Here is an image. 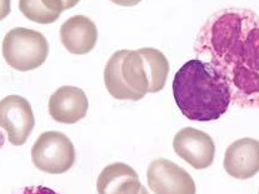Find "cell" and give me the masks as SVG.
Masks as SVG:
<instances>
[{
	"mask_svg": "<svg viewBox=\"0 0 259 194\" xmlns=\"http://www.w3.org/2000/svg\"><path fill=\"white\" fill-rule=\"evenodd\" d=\"M194 52L226 79L234 104L259 108V17L253 10L214 13L200 28Z\"/></svg>",
	"mask_w": 259,
	"mask_h": 194,
	"instance_id": "obj_1",
	"label": "cell"
},
{
	"mask_svg": "<svg viewBox=\"0 0 259 194\" xmlns=\"http://www.w3.org/2000/svg\"><path fill=\"white\" fill-rule=\"evenodd\" d=\"M169 74V62L160 50L142 48L118 50L104 69L105 88L119 100H141L148 93L163 89Z\"/></svg>",
	"mask_w": 259,
	"mask_h": 194,
	"instance_id": "obj_2",
	"label": "cell"
},
{
	"mask_svg": "<svg viewBox=\"0 0 259 194\" xmlns=\"http://www.w3.org/2000/svg\"><path fill=\"white\" fill-rule=\"evenodd\" d=\"M173 95L182 114L195 122L217 121L232 102L226 79L209 63L197 58L177 71Z\"/></svg>",
	"mask_w": 259,
	"mask_h": 194,
	"instance_id": "obj_3",
	"label": "cell"
},
{
	"mask_svg": "<svg viewBox=\"0 0 259 194\" xmlns=\"http://www.w3.org/2000/svg\"><path fill=\"white\" fill-rule=\"evenodd\" d=\"M49 44L39 31L28 28H14L3 41V57L10 68L29 71L39 68L47 60Z\"/></svg>",
	"mask_w": 259,
	"mask_h": 194,
	"instance_id": "obj_4",
	"label": "cell"
},
{
	"mask_svg": "<svg viewBox=\"0 0 259 194\" xmlns=\"http://www.w3.org/2000/svg\"><path fill=\"white\" fill-rule=\"evenodd\" d=\"M31 161L40 171L50 174L68 172L75 162V149L71 140L60 132L40 134L31 148Z\"/></svg>",
	"mask_w": 259,
	"mask_h": 194,
	"instance_id": "obj_5",
	"label": "cell"
},
{
	"mask_svg": "<svg viewBox=\"0 0 259 194\" xmlns=\"http://www.w3.org/2000/svg\"><path fill=\"white\" fill-rule=\"evenodd\" d=\"M35 119L30 103L20 95H8L0 100V128L8 133L13 145H23L33 132Z\"/></svg>",
	"mask_w": 259,
	"mask_h": 194,
	"instance_id": "obj_6",
	"label": "cell"
},
{
	"mask_svg": "<svg viewBox=\"0 0 259 194\" xmlns=\"http://www.w3.org/2000/svg\"><path fill=\"white\" fill-rule=\"evenodd\" d=\"M148 185L154 194H195V183L186 169L159 158L150 163L147 171Z\"/></svg>",
	"mask_w": 259,
	"mask_h": 194,
	"instance_id": "obj_7",
	"label": "cell"
},
{
	"mask_svg": "<svg viewBox=\"0 0 259 194\" xmlns=\"http://www.w3.org/2000/svg\"><path fill=\"white\" fill-rule=\"evenodd\" d=\"M174 151L195 169H205L212 166L215 156V145L207 133L194 128H183L173 140Z\"/></svg>",
	"mask_w": 259,
	"mask_h": 194,
	"instance_id": "obj_8",
	"label": "cell"
},
{
	"mask_svg": "<svg viewBox=\"0 0 259 194\" xmlns=\"http://www.w3.org/2000/svg\"><path fill=\"white\" fill-rule=\"evenodd\" d=\"M48 107L50 117L55 122L74 124L87 115L89 103L85 93L80 88L64 86L53 93Z\"/></svg>",
	"mask_w": 259,
	"mask_h": 194,
	"instance_id": "obj_9",
	"label": "cell"
},
{
	"mask_svg": "<svg viewBox=\"0 0 259 194\" xmlns=\"http://www.w3.org/2000/svg\"><path fill=\"white\" fill-rule=\"evenodd\" d=\"M224 169L236 179H249L259 173V142L242 138L232 143L224 156Z\"/></svg>",
	"mask_w": 259,
	"mask_h": 194,
	"instance_id": "obj_10",
	"label": "cell"
},
{
	"mask_svg": "<svg viewBox=\"0 0 259 194\" xmlns=\"http://www.w3.org/2000/svg\"><path fill=\"white\" fill-rule=\"evenodd\" d=\"M60 41L71 54H88L97 44L98 29L89 18L74 15L60 26Z\"/></svg>",
	"mask_w": 259,
	"mask_h": 194,
	"instance_id": "obj_11",
	"label": "cell"
},
{
	"mask_svg": "<svg viewBox=\"0 0 259 194\" xmlns=\"http://www.w3.org/2000/svg\"><path fill=\"white\" fill-rule=\"evenodd\" d=\"M141 188L137 172L125 163L109 164L97 180L98 194H139Z\"/></svg>",
	"mask_w": 259,
	"mask_h": 194,
	"instance_id": "obj_12",
	"label": "cell"
},
{
	"mask_svg": "<svg viewBox=\"0 0 259 194\" xmlns=\"http://www.w3.org/2000/svg\"><path fill=\"white\" fill-rule=\"evenodd\" d=\"M19 9L26 19L39 24L54 23L60 17L44 7L41 0H19Z\"/></svg>",
	"mask_w": 259,
	"mask_h": 194,
	"instance_id": "obj_13",
	"label": "cell"
},
{
	"mask_svg": "<svg viewBox=\"0 0 259 194\" xmlns=\"http://www.w3.org/2000/svg\"><path fill=\"white\" fill-rule=\"evenodd\" d=\"M80 0H41V3L44 4V7L48 8L52 12L58 13V14H62L64 10L71 9V8L75 7Z\"/></svg>",
	"mask_w": 259,
	"mask_h": 194,
	"instance_id": "obj_14",
	"label": "cell"
},
{
	"mask_svg": "<svg viewBox=\"0 0 259 194\" xmlns=\"http://www.w3.org/2000/svg\"><path fill=\"white\" fill-rule=\"evenodd\" d=\"M20 194H58L54 192L53 189L48 187H41V185H38V187H28L23 190Z\"/></svg>",
	"mask_w": 259,
	"mask_h": 194,
	"instance_id": "obj_15",
	"label": "cell"
},
{
	"mask_svg": "<svg viewBox=\"0 0 259 194\" xmlns=\"http://www.w3.org/2000/svg\"><path fill=\"white\" fill-rule=\"evenodd\" d=\"M10 13V0H0V20L5 19Z\"/></svg>",
	"mask_w": 259,
	"mask_h": 194,
	"instance_id": "obj_16",
	"label": "cell"
},
{
	"mask_svg": "<svg viewBox=\"0 0 259 194\" xmlns=\"http://www.w3.org/2000/svg\"><path fill=\"white\" fill-rule=\"evenodd\" d=\"M114 4L120 5V7H134V5L139 4L142 0H110Z\"/></svg>",
	"mask_w": 259,
	"mask_h": 194,
	"instance_id": "obj_17",
	"label": "cell"
},
{
	"mask_svg": "<svg viewBox=\"0 0 259 194\" xmlns=\"http://www.w3.org/2000/svg\"><path fill=\"white\" fill-rule=\"evenodd\" d=\"M139 194H149V193H148V190L145 189V188L143 187V185H142V188H141V193H139Z\"/></svg>",
	"mask_w": 259,
	"mask_h": 194,
	"instance_id": "obj_18",
	"label": "cell"
}]
</instances>
